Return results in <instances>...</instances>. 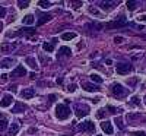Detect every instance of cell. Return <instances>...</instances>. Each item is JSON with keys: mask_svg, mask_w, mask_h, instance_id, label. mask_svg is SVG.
<instances>
[{"mask_svg": "<svg viewBox=\"0 0 146 136\" xmlns=\"http://www.w3.org/2000/svg\"><path fill=\"white\" fill-rule=\"evenodd\" d=\"M56 117L58 120H67L70 117V108L66 104H58L56 107Z\"/></svg>", "mask_w": 146, "mask_h": 136, "instance_id": "obj_1", "label": "cell"}, {"mask_svg": "<svg viewBox=\"0 0 146 136\" xmlns=\"http://www.w3.org/2000/svg\"><path fill=\"white\" fill-rule=\"evenodd\" d=\"M126 25H129V22L126 21V16L121 15L118 19L105 23V29H117V28H123V27H126Z\"/></svg>", "mask_w": 146, "mask_h": 136, "instance_id": "obj_2", "label": "cell"}, {"mask_svg": "<svg viewBox=\"0 0 146 136\" xmlns=\"http://www.w3.org/2000/svg\"><path fill=\"white\" fill-rule=\"evenodd\" d=\"M111 92H113V95L117 97V98H123V97H126V95L129 94V89L124 88V86L120 85V83H113V85H111Z\"/></svg>", "mask_w": 146, "mask_h": 136, "instance_id": "obj_3", "label": "cell"}, {"mask_svg": "<svg viewBox=\"0 0 146 136\" xmlns=\"http://www.w3.org/2000/svg\"><path fill=\"white\" fill-rule=\"evenodd\" d=\"M75 114H76L78 119H82L85 116H88L89 114V107L86 104H80V103L76 104L75 105Z\"/></svg>", "mask_w": 146, "mask_h": 136, "instance_id": "obj_4", "label": "cell"}, {"mask_svg": "<svg viewBox=\"0 0 146 136\" xmlns=\"http://www.w3.org/2000/svg\"><path fill=\"white\" fill-rule=\"evenodd\" d=\"M79 129L82 132H89V133H94L95 132V125H94V121L91 120H86V121H83L79 125Z\"/></svg>", "mask_w": 146, "mask_h": 136, "instance_id": "obj_5", "label": "cell"}, {"mask_svg": "<svg viewBox=\"0 0 146 136\" xmlns=\"http://www.w3.org/2000/svg\"><path fill=\"white\" fill-rule=\"evenodd\" d=\"M115 69H117V73H120V75H126V73H129L131 70V65H129V63H117Z\"/></svg>", "mask_w": 146, "mask_h": 136, "instance_id": "obj_6", "label": "cell"}, {"mask_svg": "<svg viewBox=\"0 0 146 136\" xmlns=\"http://www.w3.org/2000/svg\"><path fill=\"white\" fill-rule=\"evenodd\" d=\"M27 75V69L23 67L22 65H18L16 67H15V70L12 72V78H19V76H25Z\"/></svg>", "mask_w": 146, "mask_h": 136, "instance_id": "obj_7", "label": "cell"}, {"mask_svg": "<svg viewBox=\"0 0 146 136\" xmlns=\"http://www.w3.org/2000/svg\"><path fill=\"white\" fill-rule=\"evenodd\" d=\"M35 32V29L34 28H22L21 31H18V32H13V34H7V37H18V35H32Z\"/></svg>", "mask_w": 146, "mask_h": 136, "instance_id": "obj_8", "label": "cell"}, {"mask_svg": "<svg viewBox=\"0 0 146 136\" xmlns=\"http://www.w3.org/2000/svg\"><path fill=\"white\" fill-rule=\"evenodd\" d=\"M35 95V89L34 88H25L23 91H21V97L23 100H31V98Z\"/></svg>", "mask_w": 146, "mask_h": 136, "instance_id": "obj_9", "label": "cell"}, {"mask_svg": "<svg viewBox=\"0 0 146 136\" xmlns=\"http://www.w3.org/2000/svg\"><path fill=\"white\" fill-rule=\"evenodd\" d=\"M12 103H13V97H12L10 94H6L3 98H2V100H0V107H9Z\"/></svg>", "mask_w": 146, "mask_h": 136, "instance_id": "obj_10", "label": "cell"}, {"mask_svg": "<svg viewBox=\"0 0 146 136\" xmlns=\"http://www.w3.org/2000/svg\"><path fill=\"white\" fill-rule=\"evenodd\" d=\"M72 50L69 47H60L58 48V53H57V59H62V57H70Z\"/></svg>", "mask_w": 146, "mask_h": 136, "instance_id": "obj_11", "label": "cell"}, {"mask_svg": "<svg viewBox=\"0 0 146 136\" xmlns=\"http://www.w3.org/2000/svg\"><path fill=\"white\" fill-rule=\"evenodd\" d=\"M101 129L107 133V135H113V132H114V129H113V125L110 121H107V120H104L102 123H101Z\"/></svg>", "mask_w": 146, "mask_h": 136, "instance_id": "obj_12", "label": "cell"}, {"mask_svg": "<svg viewBox=\"0 0 146 136\" xmlns=\"http://www.w3.org/2000/svg\"><path fill=\"white\" fill-rule=\"evenodd\" d=\"M27 110V105L23 104V103H15V105H13V108H12V113H15V114H18V113H22V111H25Z\"/></svg>", "mask_w": 146, "mask_h": 136, "instance_id": "obj_13", "label": "cell"}, {"mask_svg": "<svg viewBox=\"0 0 146 136\" xmlns=\"http://www.w3.org/2000/svg\"><path fill=\"white\" fill-rule=\"evenodd\" d=\"M13 63H15V59L7 57V59L0 60V67H2V69H7V67H10V66L13 65Z\"/></svg>", "mask_w": 146, "mask_h": 136, "instance_id": "obj_14", "label": "cell"}, {"mask_svg": "<svg viewBox=\"0 0 146 136\" xmlns=\"http://www.w3.org/2000/svg\"><path fill=\"white\" fill-rule=\"evenodd\" d=\"M83 89L85 91H88V92H96V91H100V86L98 85H95V83H83Z\"/></svg>", "mask_w": 146, "mask_h": 136, "instance_id": "obj_15", "label": "cell"}, {"mask_svg": "<svg viewBox=\"0 0 146 136\" xmlns=\"http://www.w3.org/2000/svg\"><path fill=\"white\" fill-rule=\"evenodd\" d=\"M115 5H117V2H101L100 3V7L102 10H111Z\"/></svg>", "mask_w": 146, "mask_h": 136, "instance_id": "obj_16", "label": "cell"}, {"mask_svg": "<svg viewBox=\"0 0 146 136\" xmlns=\"http://www.w3.org/2000/svg\"><path fill=\"white\" fill-rule=\"evenodd\" d=\"M25 63H27L31 69H34V70L38 69V63H36V60H35L34 57H27V59H25Z\"/></svg>", "mask_w": 146, "mask_h": 136, "instance_id": "obj_17", "label": "cell"}, {"mask_svg": "<svg viewBox=\"0 0 146 136\" xmlns=\"http://www.w3.org/2000/svg\"><path fill=\"white\" fill-rule=\"evenodd\" d=\"M50 19H51V15H48V13H41V15H40V19L36 21V23H38V25L41 27V25H44V23L48 22Z\"/></svg>", "mask_w": 146, "mask_h": 136, "instance_id": "obj_18", "label": "cell"}, {"mask_svg": "<svg viewBox=\"0 0 146 136\" xmlns=\"http://www.w3.org/2000/svg\"><path fill=\"white\" fill-rule=\"evenodd\" d=\"M18 47V44H2L0 45V50L7 53V51H12V50H15V48Z\"/></svg>", "mask_w": 146, "mask_h": 136, "instance_id": "obj_19", "label": "cell"}, {"mask_svg": "<svg viewBox=\"0 0 146 136\" xmlns=\"http://www.w3.org/2000/svg\"><path fill=\"white\" fill-rule=\"evenodd\" d=\"M54 44H56V40H53V43H44L42 44V48H44L47 53H53L54 51Z\"/></svg>", "mask_w": 146, "mask_h": 136, "instance_id": "obj_20", "label": "cell"}, {"mask_svg": "<svg viewBox=\"0 0 146 136\" xmlns=\"http://www.w3.org/2000/svg\"><path fill=\"white\" fill-rule=\"evenodd\" d=\"M19 132V125L18 123H12V126L9 127V135L7 136H15Z\"/></svg>", "mask_w": 146, "mask_h": 136, "instance_id": "obj_21", "label": "cell"}, {"mask_svg": "<svg viewBox=\"0 0 146 136\" xmlns=\"http://www.w3.org/2000/svg\"><path fill=\"white\" fill-rule=\"evenodd\" d=\"M34 22H35L34 15H27V16H23V19H22V23H23V25H32Z\"/></svg>", "mask_w": 146, "mask_h": 136, "instance_id": "obj_22", "label": "cell"}, {"mask_svg": "<svg viewBox=\"0 0 146 136\" xmlns=\"http://www.w3.org/2000/svg\"><path fill=\"white\" fill-rule=\"evenodd\" d=\"M76 37V34L75 32H64L63 35H62V38L64 40V41H70V40H73Z\"/></svg>", "mask_w": 146, "mask_h": 136, "instance_id": "obj_23", "label": "cell"}, {"mask_svg": "<svg viewBox=\"0 0 146 136\" xmlns=\"http://www.w3.org/2000/svg\"><path fill=\"white\" fill-rule=\"evenodd\" d=\"M91 81L95 82V83H102V78L100 75H95V73H92V75H91Z\"/></svg>", "mask_w": 146, "mask_h": 136, "instance_id": "obj_24", "label": "cell"}, {"mask_svg": "<svg viewBox=\"0 0 146 136\" xmlns=\"http://www.w3.org/2000/svg\"><path fill=\"white\" fill-rule=\"evenodd\" d=\"M114 123H117V126H118V129H121V130H124V123H123V119H121V117H117Z\"/></svg>", "mask_w": 146, "mask_h": 136, "instance_id": "obj_25", "label": "cell"}, {"mask_svg": "<svg viewBox=\"0 0 146 136\" xmlns=\"http://www.w3.org/2000/svg\"><path fill=\"white\" fill-rule=\"evenodd\" d=\"M137 6V2H127V9L129 10H135Z\"/></svg>", "mask_w": 146, "mask_h": 136, "instance_id": "obj_26", "label": "cell"}, {"mask_svg": "<svg viewBox=\"0 0 146 136\" xmlns=\"http://www.w3.org/2000/svg\"><path fill=\"white\" fill-rule=\"evenodd\" d=\"M7 129V121L6 120H0V132H3Z\"/></svg>", "mask_w": 146, "mask_h": 136, "instance_id": "obj_27", "label": "cell"}, {"mask_svg": "<svg viewBox=\"0 0 146 136\" xmlns=\"http://www.w3.org/2000/svg\"><path fill=\"white\" fill-rule=\"evenodd\" d=\"M38 5H40L41 7L47 9V7H50V6H51V2H44V0H41V2H38Z\"/></svg>", "mask_w": 146, "mask_h": 136, "instance_id": "obj_28", "label": "cell"}, {"mask_svg": "<svg viewBox=\"0 0 146 136\" xmlns=\"http://www.w3.org/2000/svg\"><path fill=\"white\" fill-rule=\"evenodd\" d=\"M131 105H139L140 104V100H139V97H133L131 98V101H130Z\"/></svg>", "mask_w": 146, "mask_h": 136, "instance_id": "obj_29", "label": "cell"}, {"mask_svg": "<svg viewBox=\"0 0 146 136\" xmlns=\"http://www.w3.org/2000/svg\"><path fill=\"white\" fill-rule=\"evenodd\" d=\"M107 110H108L111 114H117L118 111H120V110H117V108H115V107H113V105H108V107H107Z\"/></svg>", "mask_w": 146, "mask_h": 136, "instance_id": "obj_30", "label": "cell"}, {"mask_svg": "<svg viewBox=\"0 0 146 136\" xmlns=\"http://www.w3.org/2000/svg\"><path fill=\"white\" fill-rule=\"evenodd\" d=\"M104 116H105V110H104V108L98 110V113H96V117H98V119H102Z\"/></svg>", "mask_w": 146, "mask_h": 136, "instance_id": "obj_31", "label": "cell"}, {"mask_svg": "<svg viewBox=\"0 0 146 136\" xmlns=\"http://www.w3.org/2000/svg\"><path fill=\"white\" fill-rule=\"evenodd\" d=\"M18 5H19V7H21V9H25V7H28L29 2H18Z\"/></svg>", "mask_w": 146, "mask_h": 136, "instance_id": "obj_32", "label": "cell"}, {"mask_svg": "<svg viewBox=\"0 0 146 136\" xmlns=\"http://www.w3.org/2000/svg\"><path fill=\"white\" fill-rule=\"evenodd\" d=\"M139 117H140V114H139V113H137V114H129V116H127V119H129V120H136V119H139Z\"/></svg>", "mask_w": 146, "mask_h": 136, "instance_id": "obj_33", "label": "cell"}, {"mask_svg": "<svg viewBox=\"0 0 146 136\" xmlns=\"http://www.w3.org/2000/svg\"><path fill=\"white\" fill-rule=\"evenodd\" d=\"M76 88H78V86H76L75 83H72V85H69L67 91H69V92H75V91H76Z\"/></svg>", "mask_w": 146, "mask_h": 136, "instance_id": "obj_34", "label": "cell"}, {"mask_svg": "<svg viewBox=\"0 0 146 136\" xmlns=\"http://www.w3.org/2000/svg\"><path fill=\"white\" fill-rule=\"evenodd\" d=\"M88 10H89V13H92V15H96V16H100V13H98V10H96L95 7H89Z\"/></svg>", "mask_w": 146, "mask_h": 136, "instance_id": "obj_35", "label": "cell"}, {"mask_svg": "<svg viewBox=\"0 0 146 136\" xmlns=\"http://www.w3.org/2000/svg\"><path fill=\"white\" fill-rule=\"evenodd\" d=\"M6 16V9L3 6H0V18H5Z\"/></svg>", "mask_w": 146, "mask_h": 136, "instance_id": "obj_36", "label": "cell"}, {"mask_svg": "<svg viewBox=\"0 0 146 136\" xmlns=\"http://www.w3.org/2000/svg\"><path fill=\"white\" fill-rule=\"evenodd\" d=\"M131 136H146V133L145 132H133Z\"/></svg>", "mask_w": 146, "mask_h": 136, "instance_id": "obj_37", "label": "cell"}, {"mask_svg": "<svg viewBox=\"0 0 146 136\" xmlns=\"http://www.w3.org/2000/svg\"><path fill=\"white\" fill-rule=\"evenodd\" d=\"M114 41H115L117 44H120V43H123V41H124V38H123V37H115Z\"/></svg>", "mask_w": 146, "mask_h": 136, "instance_id": "obj_38", "label": "cell"}, {"mask_svg": "<svg viewBox=\"0 0 146 136\" xmlns=\"http://www.w3.org/2000/svg\"><path fill=\"white\" fill-rule=\"evenodd\" d=\"M137 21H139V22H146V15H140V16H137Z\"/></svg>", "mask_w": 146, "mask_h": 136, "instance_id": "obj_39", "label": "cell"}, {"mask_svg": "<svg viewBox=\"0 0 146 136\" xmlns=\"http://www.w3.org/2000/svg\"><path fill=\"white\" fill-rule=\"evenodd\" d=\"M137 82V79H131V81H127V83H130V85H135Z\"/></svg>", "mask_w": 146, "mask_h": 136, "instance_id": "obj_40", "label": "cell"}, {"mask_svg": "<svg viewBox=\"0 0 146 136\" xmlns=\"http://www.w3.org/2000/svg\"><path fill=\"white\" fill-rule=\"evenodd\" d=\"M100 100H101V98H100V97H96V98H94V100H92V103H98Z\"/></svg>", "mask_w": 146, "mask_h": 136, "instance_id": "obj_41", "label": "cell"}, {"mask_svg": "<svg viewBox=\"0 0 146 136\" xmlns=\"http://www.w3.org/2000/svg\"><path fill=\"white\" fill-rule=\"evenodd\" d=\"M56 100V95H50V103H53Z\"/></svg>", "mask_w": 146, "mask_h": 136, "instance_id": "obj_42", "label": "cell"}, {"mask_svg": "<svg viewBox=\"0 0 146 136\" xmlns=\"http://www.w3.org/2000/svg\"><path fill=\"white\" fill-rule=\"evenodd\" d=\"M9 89H10V91H12V92H15V91H16V86H15V85H13V86H10V88H9Z\"/></svg>", "mask_w": 146, "mask_h": 136, "instance_id": "obj_43", "label": "cell"}, {"mask_svg": "<svg viewBox=\"0 0 146 136\" xmlns=\"http://www.w3.org/2000/svg\"><path fill=\"white\" fill-rule=\"evenodd\" d=\"M57 83H63V78H57Z\"/></svg>", "mask_w": 146, "mask_h": 136, "instance_id": "obj_44", "label": "cell"}, {"mask_svg": "<svg viewBox=\"0 0 146 136\" xmlns=\"http://www.w3.org/2000/svg\"><path fill=\"white\" fill-rule=\"evenodd\" d=\"M0 76H2V81H6L7 79V75H0Z\"/></svg>", "mask_w": 146, "mask_h": 136, "instance_id": "obj_45", "label": "cell"}, {"mask_svg": "<svg viewBox=\"0 0 146 136\" xmlns=\"http://www.w3.org/2000/svg\"><path fill=\"white\" fill-rule=\"evenodd\" d=\"M143 101H145V104H146V97H145V98H143Z\"/></svg>", "mask_w": 146, "mask_h": 136, "instance_id": "obj_46", "label": "cell"}, {"mask_svg": "<svg viewBox=\"0 0 146 136\" xmlns=\"http://www.w3.org/2000/svg\"><path fill=\"white\" fill-rule=\"evenodd\" d=\"M96 136H101V135H96Z\"/></svg>", "mask_w": 146, "mask_h": 136, "instance_id": "obj_47", "label": "cell"}, {"mask_svg": "<svg viewBox=\"0 0 146 136\" xmlns=\"http://www.w3.org/2000/svg\"><path fill=\"white\" fill-rule=\"evenodd\" d=\"M0 116H2V114H0Z\"/></svg>", "mask_w": 146, "mask_h": 136, "instance_id": "obj_48", "label": "cell"}]
</instances>
